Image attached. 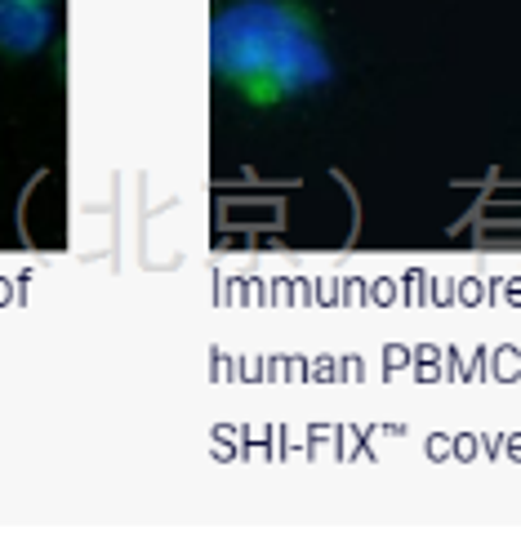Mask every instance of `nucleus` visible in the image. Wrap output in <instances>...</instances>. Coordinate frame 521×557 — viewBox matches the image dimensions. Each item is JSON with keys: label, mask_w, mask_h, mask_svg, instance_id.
Instances as JSON below:
<instances>
[{"label": "nucleus", "mask_w": 521, "mask_h": 557, "mask_svg": "<svg viewBox=\"0 0 521 557\" xmlns=\"http://www.w3.org/2000/svg\"><path fill=\"white\" fill-rule=\"evenodd\" d=\"M210 67L232 95L259 108L303 99L335 76L317 23L290 0H236L219 10Z\"/></svg>", "instance_id": "obj_1"}, {"label": "nucleus", "mask_w": 521, "mask_h": 557, "mask_svg": "<svg viewBox=\"0 0 521 557\" xmlns=\"http://www.w3.org/2000/svg\"><path fill=\"white\" fill-rule=\"evenodd\" d=\"M54 36V14L45 0H0V54L32 59Z\"/></svg>", "instance_id": "obj_2"}, {"label": "nucleus", "mask_w": 521, "mask_h": 557, "mask_svg": "<svg viewBox=\"0 0 521 557\" xmlns=\"http://www.w3.org/2000/svg\"><path fill=\"white\" fill-rule=\"evenodd\" d=\"M45 5H50V0H45Z\"/></svg>", "instance_id": "obj_3"}]
</instances>
